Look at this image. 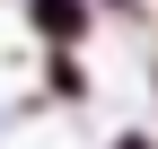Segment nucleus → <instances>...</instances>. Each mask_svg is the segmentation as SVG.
I'll return each mask as SVG.
<instances>
[{"mask_svg": "<svg viewBox=\"0 0 158 149\" xmlns=\"http://www.w3.org/2000/svg\"><path fill=\"white\" fill-rule=\"evenodd\" d=\"M123 149H149V140H123Z\"/></svg>", "mask_w": 158, "mask_h": 149, "instance_id": "nucleus-2", "label": "nucleus"}, {"mask_svg": "<svg viewBox=\"0 0 158 149\" xmlns=\"http://www.w3.org/2000/svg\"><path fill=\"white\" fill-rule=\"evenodd\" d=\"M35 18H44V35H79V9L70 0H35Z\"/></svg>", "mask_w": 158, "mask_h": 149, "instance_id": "nucleus-1", "label": "nucleus"}]
</instances>
